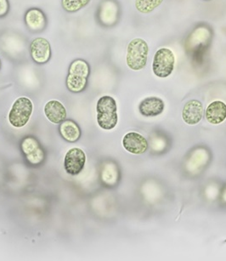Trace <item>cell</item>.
Returning <instances> with one entry per match:
<instances>
[{"label":"cell","instance_id":"6da1fadb","mask_svg":"<svg viewBox=\"0 0 226 261\" xmlns=\"http://www.w3.org/2000/svg\"><path fill=\"white\" fill-rule=\"evenodd\" d=\"M116 100L109 95H104L98 100L96 105L97 123L100 128L110 130L116 127L119 121Z\"/></svg>","mask_w":226,"mask_h":261},{"label":"cell","instance_id":"7a4b0ae2","mask_svg":"<svg viewBox=\"0 0 226 261\" xmlns=\"http://www.w3.org/2000/svg\"><path fill=\"white\" fill-rule=\"evenodd\" d=\"M90 68L87 62L83 60H75L69 67L67 75V90L72 93H81L86 89L88 79L90 76Z\"/></svg>","mask_w":226,"mask_h":261},{"label":"cell","instance_id":"3957f363","mask_svg":"<svg viewBox=\"0 0 226 261\" xmlns=\"http://www.w3.org/2000/svg\"><path fill=\"white\" fill-rule=\"evenodd\" d=\"M148 51V44L144 39H133L127 49L126 62L128 67L134 71L145 68L147 66Z\"/></svg>","mask_w":226,"mask_h":261},{"label":"cell","instance_id":"277c9868","mask_svg":"<svg viewBox=\"0 0 226 261\" xmlns=\"http://www.w3.org/2000/svg\"><path fill=\"white\" fill-rule=\"evenodd\" d=\"M34 111V104L27 97H20L14 102L10 113L9 122L15 128H22L29 123Z\"/></svg>","mask_w":226,"mask_h":261},{"label":"cell","instance_id":"5b68a950","mask_svg":"<svg viewBox=\"0 0 226 261\" xmlns=\"http://www.w3.org/2000/svg\"><path fill=\"white\" fill-rule=\"evenodd\" d=\"M21 150L26 161L32 166L41 165L46 158L43 146L34 136H26L21 141Z\"/></svg>","mask_w":226,"mask_h":261},{"label":"cell","instance_id":"8992f818","mask_svg":"<svg viewBox=\"0 0 226 261\" xmlns=\"http://www.w3.org/2000/svg\"><path fill=\"white\" fill-rule=\"evenodd\" d=\"M175 55L167 48L158 49L154 56L152 69L158 77H167L172 74L175 68Z\"/></svg>","mask_w":226,"mask_h":261},{"label":"cell","instance_id":"52a82bcc","mask_svg":"<svg viewBox=\"0 0 226 261\" xmlns=\"http://www.w3.org/2000/svg\"><path fill=\"white\" fill-rule=\"evenodd\" d=\"M86 155L82 149L74 147L67 151L64 159V166L67 174L77 175L84 168Z\"/></svg>","mask_w":226,"mask_h":261},{"label":"cell","instance_id":"ba28073f","mask_svg":"<svg viewBox=\"0 0 226 261\" xmlns=\"http://www.w3.org/2000/svg\"><path fill=\"white\" fill-rule=\"evenodd\" d=\"M30 53L34 62L39 64H44L49 62L51 57V48L49 41L44 38L34 39L30 45Z\"/></svg>","mask_w":226,"mask_h":261},{"label":"cell","instance_id":"9c48e42d","mask_svg":"<svg viewBox=\"0 0 226 261\" xmlns=\"http://www.w3.org/2000/svg\"><path fill=\"white\" fill-rule=\"evenodd\" d=\"M123 146L130 153L139 155L145 153L147 151L148 142L142 135L135 132H130L125 135L123 139Z\"/></svg>","mask_w":226,"mask_h":261},{"label":"cell","instance_id":"30bf717a","mask_svg":"<svg viewBox=\"0 0 226 261\" xmlns=\"http://www.w3.org/2000/svg\"><path fill=\"white\" fill-rule=\"evenodd\" d=\"M203 104L197 100H189L185 103L182 111L183 120L189 125L197 124L203 118Z\"/></svg>","mask_w":226,"mask_h":261},{"label":"cell","instance_id":"8fae6325","mask_svg":"<svg viewBox=\"0 0 226 261\" xmlns=\"http://www.w3.org/2000/svg\"><path fill=\"white\" fill-rule=\"evenodd\" d=\"M164 102L158 97H149L139 104V113L147 118L157 117L164 110Z\"/></svg>","mask_w":226,"mask_h":261},{"label":"cell","instance_id":"7c38bea8","mask_svg":"<svg viewBox=\"0 0 226 261\" xmlns=\"http://www.w3.org/2000/svg\"><path fill=\"white\" fill-rule=\"evenodd\" d=\"M44 113L46 118L53 123H62L67 118V113L62 102L58 100H50L44 106Z\"/></svg>","mask_w":226,"mask_h":261},{"label":"cell","instance_id":"4fadbf2b","mask_svg":"<svg viewBox=\"0 0 226 261\" xmlns=\"http://www.w3.org/2000/svg\"><path fill=\"white\" fill-rule=\"evenodd\" d=\"M206 118L208 123L219 124L226 118V105L220 100H215L206 110Z\"/></svg>","mask_w":226,"mask_h":261},{"label":"cell","instance_id":"5bb4252c","mask_svg":"<svg viewBox=\"0 0 226 261\" xmlns=\"http://www.w3.org/2000/svg\"><path fill=\"white\" fill-rule=\"evenodd\" d=\"M59 132L65 141L73 143L79 140L82 135L81 128L76 122L72 120H65L61 123Z\"/></svg>","mask_w":226,"mask_h":261},{"label":"cell","instance_id":"9a60e30c","mask_svg":"<svg viewBox=\"0 0 226 261\" xmlns=\"http://www.w3.org/2000/svg\"><path fill=\"white\" fill-rule=\"evenodd\" d=\"M25 21L32 30H40L44 29L46 24V19L44 13L39 9H31L26 12Z\"/></svg>","mask_w":226,"mask_h":261},{"label":"cell","instance_id":"2e32d148","mask_svg":"<svg viewBox=\"0 0 226 261\" xmlns=\"http://www.w3.org/2000/svg\"><path fill=\"white\" fill-rule=\"evenodd\" d=\"M163 0H136L135 7L142 14L151 13L162 3Z\"/></svg>","mask_w":226,"mask_h":261},{"label":"cell","instance_id":"e0dca14e","mask_svg":"<svg viewBox=\"0 0 226 261\" xmlns=\"http://www.w3.org/2000/svg\"><path fill=\"white\" fill-rule=\"evenodd\" d=\"M90 0H62V7L70 13L77 12L90 3Z\"/></svg>","mask_w":226,"mask_h":261},{"label":"cell","instance_id":"ac0fdd59","mask_svg":"<svg viewBox=\"0 0 226 261\" xmlns=\"http://www.w3.org/2000/svg\"><path fill=\"white\" fill-rule=\"evenodd\" d=\"M8 11V0H0V17L6 16Z\"/></svg>","mask_w":226,"mask_h":261},{"label":"cell","instance_id":"d6986e66","mask_svg":"<svg viewBox=\"0 0 226 261\" xmlns=\"http://www.w3.org/2000/svg\"><path fill=\"white\" fill-rule=\"evenodd\" d=\"M0 68H1V61H0Z\"/></svg>","mask_w":226,"mask_h":261},{"label":"cell","instance_id":"ffe728a7","mask_svg":"<svg viewBox=\"0 0 226 261\" xmlns=\"http://www.w3.org/2000/svg\"><path fill=\"white\" fill-rule=\"evenodd\" d=\"M206 1H208V0H206Z\"/></svg>","mask_w":226,"mask_h":261}]
</instances>
